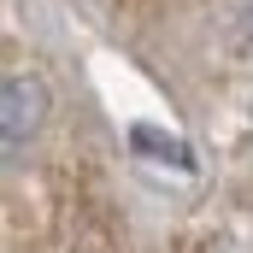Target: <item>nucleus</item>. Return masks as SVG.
I'll use <instances>...</instances> for the list:
<instances>
[{"label": "nucleus", "instance_id": "nucleus-1", "mask_svg": "<svg viewBox=\"0 0 253 253\" xmlns=\"http://www.w3.org/2000/svg\"><path fill=\"white\" fill-rule=\"evenodd\" d=\"M47 118V83L42 77H6V88H0V135H6V153H18L36 129Z\"/></svg>", "mask_w": 253, "mask_h": 253}, {"label": "nucleus", "instance_id": "nucleus-2", "mask_svg": "<svg viewBox=\"0 0 253 253\" xmlns=\"http://www.w3.org/2000/svg\"><path fill=\"white\" fill-rule=\"evenodd\" d=\"M129 147H135V153H159V159H171L177 171H194L189 141H177V135H159V129H147V124H135V129H129Z\"/></svg>", "mask_w": 253, "mask_h": 253}]
</instances>
